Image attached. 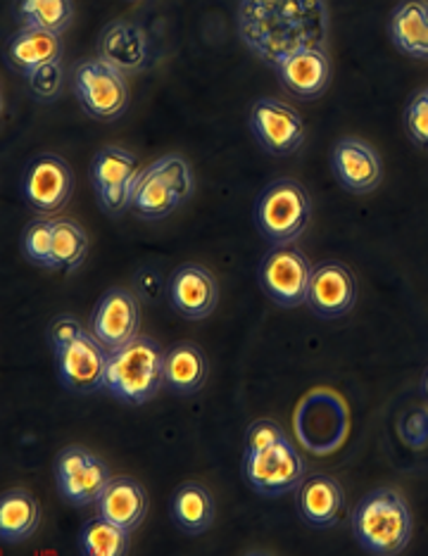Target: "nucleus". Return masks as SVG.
Instances as JSON below:
<instances>
[{
    "instance_id": "nucleus-30",
    "label": "nucleus",
    "mask_w": 428,
    "mask_h": 556,
    "mask_svg": "<svg viewBox=\"0 0 428 556\" xmlns=\"http://www.w3.org/2000/svg\"><path fill=\"white\" fill-rule=\"evenodd\" d=\"M53 240H55V222L39 217L27 224L22 233V255L27 262L41 269H55L53 260Z\"/></svg>"
},
{
    "instance_id": "nucleus-20",
    "label": "nucleus",
    "mask_w": 428,
    "mask_h": 556,
    "mask_svg": "<svg viewBox=\"0 0 428 556\" xmlns=\"http://www.w3.org/2000/svg\"><path fill=\"white\" fill-rule=\"evenodd\" d=\"M295 509L307 526L331 528L345 511V490L326 473L307 476L295 490Z\"/></svg>"
},
{
    "instance_id": "nucleus-21",
    "label": "nucleus",
    "mask_w": 428,
    "mask_h": 556,
    "mask_svg": "<svg viewBox=\"0 0 428 556\" xmlns=\"http://www.w3.org/2000/svg\"><path fill=\"white\" fill-rule=\"evenodd\" d=\"M96 509L100 516H105L108 521L134 533V530L143 523V518L148 514V495L138 480L129 476H117L110 480L103 495L98 497Z\"/></svg>"
},
{
    "instance_id": "nucleus-16",
    "label": "nucleus",
    "mask_w": 428,
    "mask_h": 556,
    "mask_svg": "<svg viewBox=\"0 0 428 556\" xmlns=\"http://www.w3.org/2000/svg\"><path fill=\"white\" fill-rule=\"evenodd\" d=\"M331 172L348 193L367 195L383 181V162L364 138L345 136L331 150Z\"/></svg>"
},
{
    "instance_id": "nucleus-31",
    "label": "nucleus",
    "mask_w": 428,
    "mask_h": 556,
    "mask_svg": "<svg viewBox=\"0 0 428 556\" xmlns=\"http://www.w3.org/2000/svg\"><path fill=\"white\" fill-rule=\"evenodd\" d=\"M34 100L39 103H55L62 93V86H65V70H62V62H50L39 70L24 77Z\"/></svg>"
},
{
    "instance_id": "nucleus-12",
    "label": "nucleus",
    "mask_w": 428,
    "mask_h": 556,
    "mask_svg": "<svg viewBox=\"0 0 428 556\" xmlns=\"http://www.w3.org/2000/svg\"><path fill=\"white\" fill-rule=\"evenodd\" d=\"M255 143L274 157H288L305 143V122L284 100L260 98L248 112Z\"/></svg>"
},
{
    "instance_id": "nucleus-18",
    "label": "nucleus",
    "mask_w": 428,
    "mask_h": 556,
    "mask_svg": "<svg viewBox=\"0 0 428 556\" xmlns=\"http://www.w3.org/2000/svg\"><path fill=\"white\" fill-rule=\"evenodd\" d=\"M276 79L293 98L312 103L324 96L331 81V60L326 48H300L274 70Z\"/></svg>"
},
{
    "instance_id": "nucleus-19",
    "label": "nucleus",
    "mask_w": 428,
    "mask_h": 556,
    "mask_svg": "<svg viewBox=\"0 0 428 556\" xmlns=\"http://www.w3.org/2000/svg\"><path fill=\"white\" fill-rule=\"evenodd\" d=\"M150 36L134 22H110L98 36V58L124 74L143 72L150 65Z\"/></svg>"
},
{
    "instance_id": "nucleus-28",
    "label": "nucleus",
    "mask_w": 428,
    "mask_h": 556,
    "mask_svg": "<svg viewBox=\"0 0 428 556\" xmlns=\"http://www.w3.org/2000/svg\"><path fill=\"white\" fill-rule=\"evenodd\" d=\"M15 17L22 27L62 34L74 22V0H15Z\"/></svg>"
},
{
    "instance_id": "nucleus-15",
    "label": "nucleus",
    "mask_w": 428,
    "mask_h": 556,
    "mask_svg": "<svg viewBox=\"0 0 428 556\" xmlns=\"http://www.w3.org/2000/svg\"><path fill=\"white\" fill-rule=\"evenodd\" d=\"M138 326H141V307L127 288L105 290L96 302L91 324H88L108 352H115L138 338Z\"/></svg>"
},
{
    "instance_id": "nucleus-11",
    "label": "nucleus",
    "mask_w": 428,
    "mask_h": 556,
    "mask_svg": "<svg viewBox=\"0 0 428 556\" xmlns=\"http://www.w3.org/2000/svg\"><path fill=\"white\" fill-rule=\"evenodd\" d=\"M141 169H138V157L129 150L108 146L98 150L91 162V184L98 198V205L108 217H122L131 212L134 186Z\"/></svg>"
},
{
    "instance_id": "nucleus-7",
    "label": "nucleus",
    "mask_w": 428,
    "mask_h": 556,
    "mask_svg": "<svg viewBox=\"0 0 428 556\" xmlns=\"http://www.w3.org/2000/svg\"><path fill=\"white\" fill-rule=\"evenodd\" d=\"M72 88L81 110L96 122H117L129 108L127 74L100 58L74 65Z\"/></svg>"
},
{
    "instance_id": "nucleus-6",
    "label": "nucleus",
    "mask_w": 428,
    "mask_h": 556,
    "mask_svg": "<svg viewBox=\"0 0 428 556\" xmlns=\"http://www.w3.org/2000/svg\"><path fill=\"white\" fill-rule=\"evenodd\" d=\"M253 219L260 236L272 245H291L312 219V200L295 179H276L255 198Z\"/></svg>"
},
{
    "instance_id": "nucleus-33",
    "label": "nucleus",
    "mask_w": 428,
    "mask_h": 556,
    "mask_svg": "<svg viewBox=\"0 0 428 556\" xmlns=\"http://www.w3.org/2000/svg\"><path fill=\"white\" fill-rule=\"evenodd\" d=\"M421 390H424V395H426V400H428V369H426V374H424V378H421Z\"/></svg>"
},
{
    "instance_id": "nucleus-1",
    "label": "nucleus",
    "mask_w": 428,
    "mask_h": 556,
    "mask_svg": "<svg viewBox=\"0 0 428 556\" xmlns=\"http://www.w3.org/2000/svg\"><path fill=\"white\" fill-rule=\"evenodd\" d=\"M324 0H241L238 31L243 43L276 70L300 48H326Z\"/></svg>"
},
{
    "instance_id": "nucleus-13",
    "label": "nucleus",
    "mask_w": 428,
    "mask_h": 556,
    "mask_svg": "<svg viewBox=\"0 0 428 556\" xmlns=\"http://www.w3.org/2000/svg\"><path fill=\"white\" fill-rule=\"evenodd\" d=\"M74 193V172L60 155H36L22 176V195L39 217H53L65 210Z\"/></svg>"
},
{
    "instance_id": "nucleus-3",
    "label": "nucleus",
    "mask_w": 428,
    "mask_h": 556,
    "mask_svg": "<svg viewBox=\"0 0 428 556\" xmlns=\"http://www.w3.org/2000/svg\"><path fill=\"white\" fill-rule=\"evenodd\" d=\"M352 535L374 556H398L412 540V511L407 500L393 488H376L352 511Z\"/></svg>"
},
{
    "instance_id": "nucleus-14",
    "label": "nucleus",
    "mask_w": 428,
    "mask_h": 556,
    "mask_svg": "<svg viewBox=\"0 0 428 556\" xmlns=\"http://www.w3.org/2000/svg\"><path fill=\"white\" fill-rule=\"evenodd\" d=\"M305 305L314 317L324 321L345 317L357 305L355 274L338 260H324L314 264Z\"/></svg>"
},
{
    "instance_id": "nucleus-9",
    "label": "nucleus",
    "mask_w": 428,
    "mask_h": 556,
    "mask_svg": "<svg viewBox=\"0 0 428 556\" xmlns=\"http://www.w3.org/2000/svg\"><path fill=\"white\" fill-rule=\"evenodd\" d=\"M314 264L300 248L274 245L257 267V283L276 307L295 309L305 305Z\"/></svg>"
},
{
    "instance_id": "nucleus-25",
    "label": "nucleus",
    "mask_w": 428,
    "mask_h": 556,
    "mask_svg": "<svg viewBox=\"0 0 428 556\" xmlns=\"http://www.w3.org/2000/svg\"><path fill=\"white\" fill-rule=\"evenodd\" d=\"M210 364L205 352L193 343H176L165 355V388L176 395H193L205 386Z\"/></svg>"
},
{
    "instance_id": "nucleus-29",
    "label": "nucleus",
    "mask_w": 428,
    "mask_h": 556,
    "mask_svg": "<svg viewBox=\"0 0 428 556\" xmlns=\"http://www.w3.org/2000/svg\"><path fill=\"white\" fill-rule=\"evenodd\" d=\"M88 252V236L77 222L55 219V240H53V260L55 271L72 274L77 271Z\"/></svg>"
},
{
    "instance_id": "nucleus-8",
    "label": "nucleus",
    "mask_w": 428,
    "mask_h": 556,
    "mask_svg": "<svg viewBox=\"0 0 428 556\" xmlns=\"http://www.w3.org/2000/svg\"><path fill=\"white\" fill-rule=\"evenodd\" d=\"M50 350H53L62 388L77 395H93L98 390H105L110 352L91 333V328H81L77 336Z\"/></svg>"
},
{
    "instance_id": "nucleus-32",
    "label": "nucleus",
    "mask_w": 428,
    "mask_h": 556,
    "mask_svg": "<svg viewBox=\"0 0 428 556\" xmlns=\"http://www.w3.org/2000/svg\"><path fill=\"white\" fill-rule=\"evenodd\" d=\"M405 131L414 146L428 150V86L410 98L405 108Z\"/></svg>"
},
{
    "instance_id": "nucleus-27",
    "label": "nucleus",
    "mask_w": 428,
    "mask_h": 556,
    "mask_svg": "<svg viewBox=\"0 0 428 556\" xmlns=\"http://www.w3.org/2000/svg\"><path fill=\"white\" fill-rule=\"evenodd\" d=\"M131 533L108 521L105 516H91L79 530V552L84 556H124L129 554Z\"/></svg>"
},
{
    "instance_id": "nucleus-10",
    "label": "nucleus",
    "mask_w": 428,
    "mask_h": 556,
    "mask_svg": "<svg viewBox=\"0 0 428 556\" xmlns=\"http://www.w3.org/2000/svg\"><path fill=\"white\" fill-rule=\"evenodd\" d=\"M53 476L60 497L77 509L96 504L110 480L115 478L103 459L81 445H70L58 452Z\"/></svg>"
},
{
    "instance_id": "nucleus-26",
    "label": "nucleus",
    "mask_w": 428,
    "mask_h": 556,
    "mask_svg": "<svg viewBox=\"0 0 428 556\" xmlns=\"http://www.w3.org/2000/svg\"><path fill=\"white\" fill-rule=\"evenodd\" d=\"M169 514L174 526L186 535H203L214 523V500L200 483H181L172 492Z\"/></svg>"
},
{
    "instance_id": "nucleus-2",
    "label": "nucleus",
    "mask_w": 428,
    "mask_h": 556,
    "mask_svg": "<svg viewBox=\"0 0 428 556\" xmlns=\"http://www.w3.org/2000/svg\"><path fill=\"white\" fill-rule=\"evenodd\" d=\"M305 471V459L279 424L260 419L248 428L241 473L257 495L269 500L288 495L307 478Z\"/></svg>"
},
{
    "instance_id": "nucleus-4",
    "label": "nucleus",
    "mask_w": 428,
    "mask_h": 556,
    "mask_svg": "<svg viewBox=\"0 0 428 556\" xmlns=\"http://www.w3.org/2000/svg\"><path fill=\"white\" fill-rule=\"evenodd\" d=\"M165 355L155 338H134L131 343L110 352L105 390L122 404H148L165 388Z\"/></svg>"
},
{
    "instance_id": "nucleus-17",
    "label": "nucleus",
    "mask_w": 428,
    "mask_h": 556,
    "mask_svg": "<svg viewBox=\"0 0 428 556\" xmlns=\"http://www.w3.org/2000/svg\"><path fill=\"white\" fill-rule=\"evenodd\" d=\"M169 305L184 319L200 321L217 309L219 286L214 274L200 264H181L169 278L167 286Z\"/></svg>"
},
{
    "instance_id": "nucleus-23",
    "label": "nucleus",
    "mask_w": 428,
    "mask_h": 556,
    "mask_svg": "<svg viewBox=\"0 0 428 556\" xmlns=\"http://www.w3.org/2000/svg\"><path fill=\"white\" fill-rule=\"evenodd\" d=\"M390 41L414 60H428V0H400L388 20Z\"/></svg>"
},
{
    "instance_id": "nucleus-24",
    "label": "nucleus",
    "mask_w": 428,
    "mask_h": 556,
    "mask_svg": "<svg viewBox=\"0 0 428 556\" xmlns=\"http://www.w3.org/2000/svg\"><path fill=\"white\" fill-rule=\"evenodd\" d=\"M41 526V504L32 492L15 488L0 497V540L5 545H20Z\"/></svg>"
},
{
    "instance_id": "nucleus-22",
    "label": "nucleus",
    "mask_w": 428,
    "mask_h": 556,
    "mask_svg": "<svg viewBox=\"0 0 428 556\" xmlns=\"http://www.w3.org/2000/svg\"><path fill=\"white\" fill-rule=\"evenodd\" d=\"M50 62H62L60 34L22 27L10 36L5 46V65L12 72L27 77L34 70L50 65Z\"/></svg>"
},
{
    "instance_id": "nucleus-5",
    "label": "nucleus",
    "mask_w": 428,
    "mask_h": 556,
    "mask_svg": "<svg viewBox=\"0 0 428 556\" xmlns=\"http://www.w3.org/2000/svg\"><path fill=\"white\" fill-rule=\"evenodd\" d=\"M193 172L179 155H165L141 169L134 186L131 214L143 222H160L193 195Z\"/></svg>"
}]
</instances>
